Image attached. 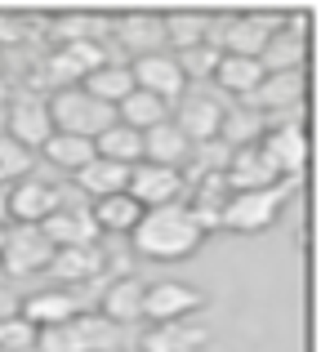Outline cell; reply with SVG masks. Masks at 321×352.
I'll list each match as a JSON object with an SVG mask.
<instances>
[{
    "label": "cell",
    "instance_id": "1",
    "mask_svg": "<svg viewBox=\"0 0 321 352\" xmlns=\"http://www.w3.org/2000/svg\"><path fill=\"white\" fill-rule=\"evenodd\" d=\"M134 250L143 258H161V263H179V258H192L206 241V228L197 223V214L188 210V201H174V206H157L143 210L139 228L130 232Z\"/></svg>",
    "mask_w": 321,
    "mask_h": 352
},
{
    "label": "cell",
    "instance_id": "2",
    "mask_svg": "<svg viewBox=\"0 0 321 352\" xmlns=\"http://www.w3.org/2000/svg\"><path fill=\"white\" fill-rule=\"evenodd\" d=\"M41 352H121L125 348V326L107 321L103 312H76L58 326H41L36 335Z\"/></svg>",
    "mask_w": 321,
    "mask_h": 352
},
{
    "label": "cell",
    "instance_id": "3",
    "mask_svg": "<svg viewBox=\"0 0 321 352\" xmlns=\"http://www.w3.org/2000/svg\"><path fill=\"white\" fill-rule=\"evenodd\" d=\"M281 27L277 14H263V9H250V14H219L210 18V36L219 54H241V58H259L268 36Z\"/></svg>",
    "mask_w": 321,
    "mask_h": 352
},
{
    "label": "cell",
    "instance_id": "4",
    "mask_svg": "<svg viewBox=\"0 0 321 352\" xmlns=\"http://www.w3.org/2000/svg\"><path fill=\"white\" fill-rule=\"evenodd\" d=\"M49 116H54V129L58 134H80V138H98L103 129L116 125V107L98 103L94 94H85L80 85L71 89H54L49 98Z\"/></svg>",
    "mask_w": 321,
    "mask_h": 352
},
{
    "label": "cell",
    "instance_id": "5",
    "mask_svg": "<svg viewBox=\"0 0 321 352\" xmlns=\"http://www.w3.org/2000/svg\"><path fill=\"white\" fill-rule=\"evenodd\" d=\"M290 192H295L290 179L272 183V188H254V192H232L223 206V228H232V232H263V228H272L281 219Z\"/></svg>",
    "mask_w": 321,
    "mask_h": 352
},
{
    "label": "cell",
    "instance_id": "6",
    "mask_svg": "<svg viewBox=\"0 0 321 352\" xmlns=\"http://www.w3.org/2000/svg\"><path fill=\"white\" fill-rule=\"evenodd\" d=\"M54 258V241L41 232L36 223H9L5 232V250H0V267L9 276H36L45 272Z\"/></svg>",
    "mask_w": 321,
    "mask_h": 352
},
{
    "label": "cell",
    "instance_id": "7",
    "mask_svg": "<svg viewBox=\"0 0 321 352\" xmlns=\"http://www.w3.org/2000/svg\"><path fill=\"white\" fill-rule=\"evenodd\" d=\"M170 120L183 129V138H188L192 147H201V143H210V138H219L223 103H219L214 94H206V89H183V98L174 103Z\"/></svg>",
    "mask_w": 321,
    "mask_h": 352
},
{
    "label": "cell",
    "instance_id": "8",
    "mask_svg": "<svg viewBox=\"0 0 321 352\" xmlns=\"http://www.w3.org/2000/svg\"><path fill=\"white\" fill-rule=\"evenodd\" d=\"M45 272L54 276V285H67V290L103 281L107 276V250L103 245H63V250H54Z\"/></svg>",
    "mask_w": 321,
    "mask_h": 352
},
{
    "label": "cell",
    "instance_id": "9",
    "mask_svg": "<svg viewBox=\"0 0 321 352\" xmlns=\"http://www.w3.org/2000/svg\"><path fill=\"white\" fill-rule=\"evenodd\" d=\"M210 326L197 317H174V321H148L139 335V352H206Z\"/></svg>",
    "mask_w": 321,
    "mask_h": 352
},
{
    "label": "cell",
    "instance_id": "10",
    "mask_svg": "<svg viewBox=\"0 0 321 352\" xmlns=\"http://www.w3.org/2000/svg\"><path fill=\"white\" fill-rule=\"evenodd\" d=\"M125 192H130L143 210H157V206H174V201H183L188 179H183V170H165V165L139 161L130 170V188H125Z\"/></svg>",
    "mask_w": 321,
    "mask_h": 352
},
{
    "label": "cell",
    "instance_id": "11",
    "mask_svg": "<svg viewBox=\"0 0 321 352\" xmlns=\"http://www.w3.org/2000/svg\"><path fill=\"white\" fill-rule=\"evenodd\" d=\"M58 206H63V188L49 183V179L27 174V179H18L14 188H9V219H14V223H36L41 228Z\"/></svg>",
    "mask_w": 321,
    "mask_h": 352
},
{
    "label": "cell",
    "instance_id": "12",
    "mask_svg": "<svg viewBox=\"0 0 321 352\" xmlns=\"http://www.w3.org/2000/svg\"><path fill=\"white\" fill-rule=\"evenodd\" d=\"M206 308V294L183 281H152L143 290V321H174V317H197Z\"/></svg>",
    "mask_w": 321,
    "mask_h": 352
},
{
    "label": "cell",
    "instance_id": "13",
    "mask_svg": "<svg viewBox=\"0 0 321 352\" xmlns=\"http://www.w3.org/2000/svg\"><path fill=\"white\" fill-rule=\"evenodd\" d=\"M54 134V116H49V98H36V94H18L9 103V138L23 143L27 152H41Z\"/></svg>",
    "mask_w": 321,
    "mask_h": 352
},
{
    "label": "cell",
    "instance_id": "14",
    "mask_svg": "<svg viewBox=\"0 0 321 352\" xmlns=\"http://www.w3.org/2000/svg\"><path fill=\"white\" fill-rule=\"evenodd\" d=\"M259 152L268 156V165L281 174V179L295 183L299 170L308 165V138H304V125H272V129H263Z\"/></svg>",
    "mask_w": 321,
    "mask_h": 352
},
{
    "label": "cell",
    "instance_id": "15",
    "mask_svg": "<svg viewBox=\"0 0 321 352\" xmlns=\"http://www.w3.org/2000/svg\"><path fill=\"white\" fill-rule=\"evenodd\" d=\"M130 76H134V89H148V94L165 98V103H179L183 89H188V76L179 72L174 54H148V58H134L130 63Z\"/></svg>",
    "mask_w": 321,
    "mask_h": 352
},
{
    "label": "cell",
    "instance_id": "16",
    "mask_svg": "<svg viewBox=\"0 0 321 352\" xmlns=\"http://www.w3.org/2000/svg\"><path fill=\"white\" fill-rule=\"evenodd\" d=\"M41 232L54 241V250H63V245H98V236H103L98 232L94 210L89 206H71V201H63V206L45 219Z\"/></svg>",
    "mask_w": 321,
    "mask_h": 352
},
{
    "label": "cell",
    "instance_id": "17",
    "mask_svg": "<svg viewBox=\"0 0 321 352\" xmlns=\"http://www.w3.org/2000/svg\"><path fill=\"white\" fill-rule=\"evenodd\" d=\"M245 103H250L259 116H277V112L304 107V72H268Z\"/></svg>",
    "mask_w": 321,
    "mask_h": 352
},
{
    "label": "cell",
    "instance_id": "18",
    "mask_svg": "<svg viewBox=\"0 0 321 352\" xmlns=\"http://www.w3.org/2000/svg\"><path fill=\"white\" fill-rule=\"evenodd\" d=\"M304 58H308V32L295 18V23L277 27V32L268 36V45H263V54H259V67H263V76H268V72H304Z\"/></svg>",
    "mask_w": 321,
    "mask_h": 352
},
{
    "label": "cell",
    "instance_id": "19",
    "mask_svg": "<svg viewBox=\"0 0 321 352\" xmlns=\"http://www.w3.org/2000/svg\"><path fill=\"white\" fill-rule=\"evenodd\" d=\"M223 179H228V192H254V188H272V183H286V179H281V174L268 165V156L259 152V143L236 147V152L228 156Z\"/></svg>",
    "mask_w": 321,
    "mask_h": 352
},
{
    "label": "cell",
    "instance_id": "20",
    "mask_svg": "<svg viewBox=\"0 0 321 352\" xmlns=\"http://www.w3.org/2000/svg\"><path fill=\"white\" fill-rule=\"evenodd\" d=\"M18 312L41 330V326H58V321L76 317V312H85V308H80V294L76 290H67V285H49V290H36L32 299H23V308H18Z\"/></svg>",
    "mask_w": 321,
    "mask_h": 352
},
{
    "label": "cell",
    "instance_id": "21",
    "mask_svg": "<svg viewBox=\"0 0 321 352\" xmlns=\"http://www.w3.org/2000/svg\"><path fill=\"white\" fill-rule=\"evenodd\" d=\"M116 41H121V50L130 54V63L134 58H148V54H161V45H165V23H161V14H125L121 23H116Z\"/></svg>",
    "mask_w": 321,
    "mask_h": 352
},
{
    "label": "cell",
    "instance_id": "22",
    "mask_svg": "<svg viewBox=\"0 0 321 352\" xmlns=\"http://www.w3.org/2000/svg\"><path fill=\"white\" fill-rule=\"evenodd\" d=\"M143 290L148 285L139 281V276H112L103 290V317L116 321V326H139L143 321Z\"/></svg>",
    "mask_w": 321,
    "mask_h": 352
},
{
    "label": "cell",
    "instance_id": "23",
    "mask_svg": "<svg viewBox=\"0 0 321 352\" xmlns=\"http://www.w3.org/2000/svg\"><path fill=\"white\" fill-rule=\"evenodd\" d=\"M192 156V143L183 138V129L174 120H161V125L143 129V161L148 165H165V170H179Z\"/></svg>",
    "mask_w": 321,
    "mask_h": 352
},
{
    "label": "cell",
    "instance_id": "24",
    "mask_svg": "<svg viewBox=\"0 0 321 352\" xmlns=\"http://www.w3.org/2000/svg\"><path fill=\"white\" fill-rule=\"evenodd\" d=\"M130 170H134V165H121V161H107V156H94L89 165H80V170H76V188L85 192V197H94V201L116 197V192L130 188Z\"/></svg>",
    "mask_w": 321,
    "mask_h": 352
},
{
    "label": "cell",
    "instance_id": "25",
    "mask_svg": "<svg viewBox=\"0 0 321 352\" xmlns=\"http://www.w3.org/2000/svg\"><path fill=\"white\" fill-rule=\"evenodd\" d=\"M214 80L223 94H232V98H250L254 89H259V80H263V67H259V58H241V54H223L219 58V67H214Z\"/></svg>",
    "mask_w": 321,
    "mask_h": 352
},
{
    "label": "cell",
    "instance_id": "26",
    "mask_svg": "<svg viewBox=\"0 0 321 352\" xmlns=\"http://www.w3.org/2000/svg\"><path fill=\"white\" fill-rule=\"evenodd\" d=\"M263 138V116L254 112L250 103H232V107H223V120H219V143L223 147H250V143H259Z\"/></svg>",
    "mask_w": 321,
    "mask_h": 352
},
{
    "label": "cell",
    "instance_id": "27",
    "mask_svg": "<svg viewBox=\"0 0 321 352\" xmlns=\"http://www.w3.org/2000/svg\"><path fill=\"white\" fill-rule=\"evenodd\" d=\"M116 120L143 134V129L170 120V103H165V98H157V94H148V89H130V94L116 103Z\"/></svg>",
    "mask_w": 321,
    "mask_h": 352
},
{
    "label": "cell",
    "instance_id": "28",
    "mask_svg": "<svg viewBox=\"0 0 321 352\" xmlns=\"http://www.w3.org/2000/svg\"><path fill=\"white\" fill-rule=\"evenodd\" d=\"M210 18L214 14H192V9H170V14L161 18L165 23V45H174V50H192V45H210Z\"/></svg>",
    "mask_w": 321,
    "mask_h": 352
},
{
    "label": "cell",
    "instance_id": "29",
    "mask_svg": "<svg viewBox=\"0 0 321 352\" xmlns=\"http://www.w3.org/2000/svg\"><path fill=\"white\" fill-rule=\"evenodd\" d=\"M80 89L85 94H94L98 103H107V107H116L125 94L134 89V76H130V63H107V67H98V72H89L85 80H80Z\"/></svg>",
    "mask_w": 321,
    "mask_h": 352
},
{
    "label": "cell",
    "instance_id": "30",
    "mask_svg": "<svg viewBox=\"0 0 321 352\" xmlns=\"http://www.w3.org/2000/svg\"><path fill=\"white\" fill-rule=\"evenodd\" d=\"M94 210V219H98V232H134L139 228V219H143V206L130 197V192H116V197H103L98 206H89Z\"/></svg>",
    "mask_w": 321,
    "mask_h": 352
},
{
    "label": "cell",
    "instance_id": "31",
    "mask_svg": "<svg viewBox=\"0 0 321 352\" xmlns=\"http://www.w3.org/2000/svg\"><path fill=\"white\" fill-rule=\"evenodd\" d=\"M41 152H45V161H54L58 170H71V174H76L80 165H89V161L98 156V152H94V138H80V134H58V129L49 134V143H45Z\"/></svg>",
    "mask_w": 321,
    "mask_h": 352
},
{
    "label": "cell",
    "instance_id": "32",
    "mask_svg": "<svg viewBox=\"0 0 321 352\" xmlns=\"http://www.w3.org/2000/svg\"><path fill=\"white\" fill-rule=\"evenodd\" d=\"M94 152L107 156V161H121V165H139L143 161V134L116 120L112 129H103V134L94 138Z\"/></svg>",
    "mask_w": 321,
    "mask_h": 352
},
{
    "label": "cell",
    "instance_id": "33",
    "mask_svg": "<svg viewBox=\"0 0 321 352\" xmlns=\"http://www.w3.org/2000/svg\"><path fill=\"white\" fill-rule=\"evenodd\" d=\"M49 36L58 41V50L63 45H76V41H103V18H94V14H58L49 23Z\"/></svg>",
    "mask_w": 321,
    "mask_h": 352
},
{
    "label": "cell",
    "instance_id": "34",
    "mask_svg": "<svg viewBox=\"0 0 321 352\" xmlns=\"http://www.w3.org/2000/svg\"><path fill=\"white\" fill-rule=\"evenodd\" d=\"M32 161L36 156L27 152L23 143H14L9 134H0V188H14L18 179H27V174H32Z\"/></svg>",
    "mask_w": 321,
    "mask_h": 352
},
{
    "label": "cell",
    "instance_id": "35",
    "mask_svg": "<svg viewBox=\"0 0 321 352\" xmlns=\"http://www.w3.org/2000/svg\"><path fill=\"white\" fill-rule=\"evenodd\" d=\"M219 58L223 54L214 50V45H192V50H183V54H174V63H179V72L183 76H197V80H210L214 76V67H219Z\"/></svg>",
    "mask_w": 321,
    "mask_h": 352
},
{
    "label": "cell",
    "instance_id": "36",
    "mask_svg": "<svg viewBox=\"0 0 321 352\" xmlns=\"http://www.w3.org/2000/svg\"><path fill=\"white\" fill-rule=\"evenodd\" d=\"M41 330L18 312V317H0V348H36Z\"/></svg>",
    "mask_w": 321,
    "mask_h": 352
},
{
    "label": "cell",
    "instance_id": "37",
    "mask_svg": "<svg viewBox=\"0 0 321 352\" xmlns=\"http://www.w3.org/2000/svg\"><path fill=\"white\" fill-rule=\"evenodd\" d=\"M18 41H23V18L0 9V45H18Z\"/></svg>",
    "mask_w": 321,
    "mask_h": 352
},
{
    "label": "cell",
    "instance_id": "38",
    "mask_svg": "<svg viewBox=\"0 0 321 352\" xmlns=\"http://www.w3.org/2000/svg\"><path fill=\"white\" fill-rule=\"evenodd\" d=\"M18 308H23V303H18V294L9 290V285H0V317H18Z\"/></svg>",
    "mask_w": 321,
    "mask_h": 352
},
{
    "label": "cell",
    "instance_id": "39",
    "mask_svg": "<svg viewBox=\"0 0 321 352\" xmlns=\"http://www.w3.org/2000/svg\"><path fill=\"white\" fill-rule=\"evenodd\" d=\"M0 223H9V188H0Z\"/></svg>",
    "mask_w": 321,
    "mask_h": 352
},
{
    "label": "cell",
    "instance_id": "40",
    "mask_svg": "<svg viewBox=\"0 0 321 352\" xmlns=\"http://www.w3.org/2000/svg\"><path fill=\"white\" fill-rule=\"evenodd\" d=\"M0 352H41V348H0Z\"/></svg>",
    "mask_w": 321,
    "mask_h": 352
},
{
    "label": "cell",
    "instance_id": "41",
    "mask_svg": "<svg viewBox=\"0 0 321 352\" xmlns=\"http://www.w3.org/2000/svg\"><path fill=\"white\" fill-rule=\"evenodd\" d=\"M5 232H9V223H0V250H5Z\"/></svg>",
    "mask_w": 321,
    "mask_h": 352
}]
</instances>
